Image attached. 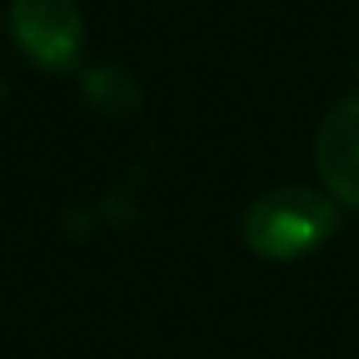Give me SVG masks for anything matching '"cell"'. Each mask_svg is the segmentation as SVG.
I'll list each match as a JSON object with an SVG mask.
<instances>
[{"label": "cell", "mask_w": 359, "mask_h": 359, "mask_svg": "<svg viewBox=\"0 0 359 359\" xmlns=\"http://www.w3.org/2000/svg\"><path fill=\"white\" fill-rule=\"evenodd\" d=\"M85 102L106 118H127L140 110V89L118 68H89L85 72Z\"/></svg>", "instance_id": "4"}, {"label": "cell", "mask_w": 359, "mask_h": 359, "mask_svg": "<svg viewBox=\"0 0 359 359\" xmlns=\"http://www.w3.org/2000/svg\"><path fill=\"white\" fill-rule=\"evenodd\" d=\"M317 173L334 203L359 212V93L338 102L317 127Z\"/></svg>", "instance_id": "3"}, {"label": "cell", "mask_w": 359, "mask_h": 359, "mask_svg": "<svg viewBox=\"0 0 359 359\" xmlns=\"http://www.w3.org/2000/svg\"><path fill=\"white\" fill-rule=\"evenodd\" d=\"M338 203L313 187H275L245 212L241 241L266 262H292L325 245L338 229Z\"/></svg>", "instance_id": "1"}, {"label": "cell", "mask_w": 359, "mask_h": 359, "mask_svg": "<svg viewBox=\"0 0 359 359\" xmlns=\"http://www.w3.org/2000/svg\"><path fill=\"white\" fill-rule=\"evenodd\" d=\"M9 34L30 64L47 72H68L81 64L85 18L76 9V0H13Z\"/></svg>", "instance_id": "2"}]
</instances>
